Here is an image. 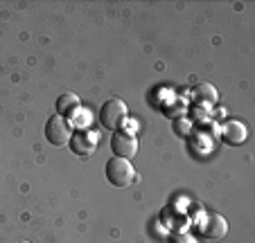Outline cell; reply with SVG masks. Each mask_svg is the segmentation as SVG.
<instances>
[{
  "label": "cell",
  "mask_w": 255,
  "mask_h": 243,
  "mask_svg": "<svg viewBox=\"0 0 255 243\" xmlns=\"http://www.w3.org/2000/svg\"><path fill=\"white\" fill-rule=\"evenodd\" d=\"M127 119H129V106L118 97H111L100 110V122L106 131H116L118 133L127 124Z\"/></svg>",
  "instance_id": "obj_1"
},
{
  "label": "cell",
  "mask_w": 255,
  "mask_h": 243,
  "mask_svg": "<svg viewBox=\"0 0 255 243\" xmlns=\"http://www.w3.org/2000/svg\"><path fill=\"white\" fill-rule=\"evenodd\" d=\"M106 180L111 182V185L125 187L133 185L135 180V169L131 164V160H125V158H111V160L106 162Z\"/></svg>",
  "instance_id": "obj_2"
},
{
  "label": "cell",
  "mask_w": 255,
  "mask_h": 243,
  "mask_svg": "<svg viewBox=\"0 0 255 243\" xmlns=\"http://www.w3.org/2000/svg\"><path fill=\"white\" fill-rule=\"evenodd\" d=\"M197 230L203 239H222L228 232V223L222 214L215 212H203L197 221Z\"/></svg>",
  "instance_id": "obj_3"
},
{
  "label": "cell",
  "mask_w": 255,
  "mask_h": 243,
  "mask_svg": "<svg viewBox=\"0 0 255 243\" xmlns=\"http://www.w3.org/2000/svg\"><path fill=\"white\" fill-rule=\"evenodd\" d=\"M70 126H68V122L63 117H59V115H54V117H50L48 122H45V138H48V142L52 144V147H63V144L70 142Z\"/></svg>",
  "instance_id": "obj_4"
},
{
  "label": "cell",
  "mask_w": 255,
  "mask_h": 243,
  "mask_svg": "<svg viewBox=\"0 0 255 243\" xmlns=\"http://www.w3.org/2000/svg\"><path fill=\"white\" fill-rule=\"evenodd\" d=\"M111 149L116 153V158H125V160H131V158L138 153V138L133 133H127V131H118L111 140Z\"/></svg>",
  "instance_id": "obj_5"
},
{
  "label": "cell",
  "mask_w": 255,
  "mask_h": 243,
  "mask_svg": "<svg viewBox=\"0 0 255 243\" xmlns=\"http://www.w3.org/2000/svg\"><path fill=\"white\" fill-rule=\"evenodd\" d=\"M70 149L72 153H77V156L86 158L91 153H95L97 149V133L95 131H77V133L70 135Z\"/></svg>",
  "instance_id": "obj_6"
},
{
  "label": "cell",
  "mask_w": 255,
  "mask_h": 243,
  "mask_svg": "<svg viewBox=\"0 0 255 243\" xmlns=\"http://www.w3.org/2000/svg\"><path fill=\"white\" fill-rule=\"evenodd\" d=\"M222 140L226 144H233V147L244 144L246 142V126L242 124V122H237V119H231L222 129Z\"/></svg>",
  "instance_id": "obj_7"
},
{
  "label": "cell",
  "mask_w": 255,
  "mask_h": 243,
  "mask_svg": "<svg viewBox=\"0 0 255 243\" xmlns=\"http://www.w3.org/2000/svg\"><path fill=\"white\" fill-rule=\"evenodd\" d=\"M77 108H79V97L72 95V92H63V95L57 99V115L59 117H68V115H72Z\"/></svg>",
  "instance_id": "obj_8"
},
{
  "label": "cell",
  "mask_w": 255,
  "mask_h": 243,
  "mask_svg": "<svg viewBox=\"0 0 255 243\" xmlns=\"http://www.w3.org/2000/svg\"><path fill=\"white\" fill-rule=\"evenodd\" d=\"M194 97H197L199 101H206V104H215L219 95H217L215 86H210V83H199V86L194 88Z\"/></svg>",
  "instance_id": "obj_9"
},
{
  "label": "cell",
  "mask_w": 255,
  "mask_h": 243,
  "mask_svg": "<svg viewBox=\"0 0 255 243\" xmlns=\"http://www.w3.org/2000/svg\"><path fill=\"white\" fill-rule=\"evenodd\" d=\"M20 243H29V241H20Z\"/></svg>",
  "instance_id": "obj_10"
}]
</instances>
